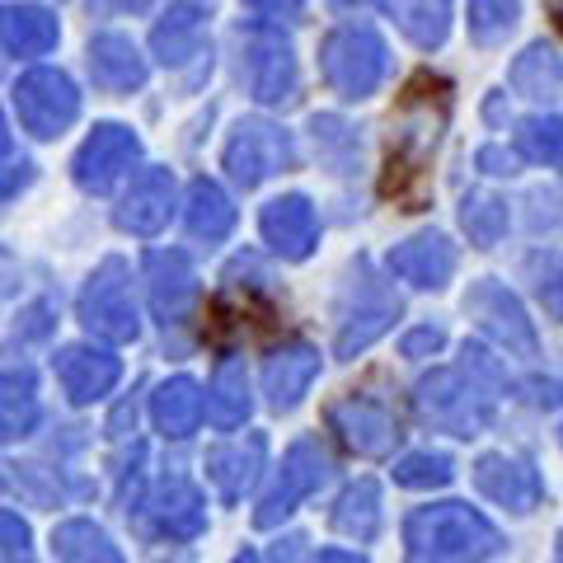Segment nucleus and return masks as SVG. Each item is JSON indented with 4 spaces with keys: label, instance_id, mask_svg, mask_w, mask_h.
Returning a JSON list of instances; mask_svg holds the SVG:
<instances>
[{
    "label": "nucleus",
    "instance_id": "1",
    "mask_svg": "<svg viewBox=\"0 0 563 563\" xmlns=\"http://www.w3.org/2000/svg\"><path fill=\"white\" fill-rule=\"evenodd\" d=\"M451 109V85L442 76H413L399 95V132L385 161L380 192L395 198L404 211H418L428 202V165L442 136V122Z\"/></svg>",
    "mask_w": 563,
    "mask_h": 563
},
{
    "label": "nucleus",
    "instance_id": "2",
    "mask_svg": "<svg viewBox=\"0 0 563 563\" xmlns=\"http://www.w3.org/2000/svg\"><path fill=\"white\" fill-rule=\"evenodd\" d=\"M404 544H409V563H479L498 554V526L479 517L465 503H437L418 507L404 526Z\"/></svg>",
    "mask_w": 563,
    "mask_h": 563
},
{
    "label": "nucleus",
    "instance_id": "3",
    "mask_svg": "<svg viewBox=\"0 0 563 563\" xmlns=\"http://www.w3.org/2000/svg\"><path fill=\"white\" fill-rule=\"evenodd\" d=\"M498 372H493V362L484 357L479 347H465V366H455V372H437L418 385V409L428 422L437 428H446L455 437H474L493 418V395L488 385Z\"/></svg>",
    "mask_w": 563,
    "mask_h": 563
},
{
    "label": "nucleus",
    "instance_id": "4",
    "mask_svg": "<svg viewBox=\"0 0 563 563\" xmlns=\"http://www.w3.org/2000/svg\"><path fill=\"white\" fill-rule=\"evenodd\" d=\"M324 80L343 99H366L385 76V43L376 29H339L320 47Z\"/></svg>",
    "mask_w": 563,
    "mask_h": 563
},
{
    "label": "nucleus",
    "instance_id": "5",
    "mask_svg": "<svg viewBox=\"0 0 563 563\" xmlns=\"http://www.w3.org/2000/svg\"><path fill=\"white\" fill-rule=\"evenodd\" d=\"M80 320L95 333H103V339H113V343H128L141 333L132 287H128V268H122L118 258H109L90 277V287H85V296H80Z\"/></svg>",
    "mask_w": 563,
    "mask_h": 563
},
{
    "label": "nucleus",
    "instance_id": "6",
    "mask_svg": "<svg viewBox=\"0 0 563 563\" xmlns=\"http://www.w3.org/2000/svg\"><path fill=\"white\" fill-rule=\"evenodd\" d=\"M14 109H20V122L33 136H57L76 122L80 95L62 70H29V76L14 85Z\"/></svg>",
    "mask_w": 563,
    "mask_h": 563
},
{
    "label": "nucleus",
    "instance_id": "7",
    "mask_svg": "<svg viewBox=\"0 0 563 563\" xmlns=\"http://www.w3.org/2000/svg\"><path fill=\"white\" fill-rule=\"evenodd\" d=\"M244 85L263 103H287L296 95V57L291 43L282 38V29L258 24L244 33Z\"/></svg>",
    "mask_w": 563,
    "mask_h": 563
},
{
    "label": "nucleus",
    "instance_id": "8",
    "mask_svg": "<svg viewBox=\"0 0 563 563\" xmlns=\"http://www.w3.org/2000/svg\"><path fill=\"white\" fill-rule=\"evenodd\" d=\"M296 161V151H291V136L273 128V122H240L235 136H231V146H225V169H231V179L244 184V188H254L263 184L268 174L277 169H287Z\"/></svg>",
    "mask_w": 563,
    "mask_h": 563
},
{
    "label": "nucleus",
    "instance_id": "9",
    "mask_svg": "<svg viewBox=\"0 0 563 563\" xmlns=\"http://www.w3.org/2000/svg\"><path fill=\"white\" fill-rule=\"evenodd\" d=\"M329 479V455L320 451V442H296L291 451H287V461H282V479H277V488L263 498V507H258V526L268 531V526H277L282 517H291L296 512V503L301 498H310L314 488H320Z\"/></svg>",
    "mask_w": 563,
    "mask_h": 563
},
{
    "label": "nucleus",
    "instance_id": "10",
    "mask_svg": "<svg viewBox=\"0 0 563 563\" xmlns=\"http://www.w3.org/2000/svg\"><path fill=\"white\" fill-rule=\"evenodd\" d=\"M136 161V136L118 122H103L90 132V141L76 151V184L90 192H109Z\"/></svg>",
    "mask_w": 563,
    "mask_h": 563
},
{
    "label": "nucleus",
    "instance_id": "11",
    "mask_svg": "<svg viewBox=\"0 0 563 563\" xmlns=\"http://www.w3.org/2000/svg\"><path fill=\"white\" fill-rule=\"evenodd\" d=\"M329 428L343 437V442L357 451V455H390L395 451V418L385 413V404L376 399H362V395H347L329 409Z\"/></svg>",
    "mask_w": 563,
    "mask_h": 563
},
{
    "label": "nucleus",
    "instance_id": "12",
    "mask_svg": "<svg viewBox=\"0 0 563 563\" xmlns=\"http://www.w3.org/2000/svg\"><path fill=\"white\" fill-rule=\"evenodd\" d=\"M465 310H470L474 320H479L498 343L526 352V357L536 352V329H531V320H526V310L517 306V296L507 291V287H498V282H479V287H470Z\"/></svg>",
    "mask_w": 563,
    "mask_h": 563
},
{
    "label": "nucleus",
    "instance_id": "13",
    "mask_svg": "<svg viewBox=\"0 0 563 563\" xmlns=\"http://www.w3.org/2000/svg\"><path fill=\"white\" fill-rule=\"evenodd\" d=\"M258 225H263V240H268L282 258H306L314 250V240H320V217H314V207L301 198V192L273 198L263 207Z\"/></svg>",
    "mask_w": 563,
    "mask_h": 563
},
{
    "label": "nucleus",
    "instance_id": "14",
    "mask_svg": "<svg viewBox=\"0 0 563 563\" xmlns=\"http://www.w3.org/2000/svg\"><path fill=\"white\" fill-rule=\"evenodd\" d=\"M122 362L103 347H66L57 352V380L70 395V404H95L118 385Z\"/></svg>",
    "mask_w": 563,
    "mask_h": 563
},
{
    "label": "nucleus",
    "instance_id": "15",
    "mask_svg": "<svg viewBox=\"0 0 563 563\" xmlns=\"http://www.w3.org/2000/svg\"><path fill=\"white\" fill-rule=\"evenodd\" d=\"M169 207H174V174L169 169H146L132 184L128 198H122L118 225L132 231V235H155V231H165Z\"/></svg>",
    "mask_w": 563,
    "mask_h": 563
},
{
    "label": "nucleus",
    "instance_id": "16",
    "mask_svg": "<svg viewBox=\"0 0 563 563\" xmlns=\"http://www.w3.org/2000/svg\"><path fill=\"white\" fill-rule=\"evenodd\" d=\"M474 484H479L484 498L512 507V512H531L540 503V479L526 461H512V455H484L474 465Z\"/></svg>",
    "mask_w": 563,
    "mask_h": 563
},
{
    "label": "nucleus",
    "instance_id": "17",
    "mask_svg": "<svg viewBox=\"0 0 563 563\" xmlns=\"http://www.w3.org/2000/svg\"><path fill=\"white\" fill-rule=\"evenodd\" d=\"M90 70H95V85L113 95H128L146 80V62H141V52L122 33H99L90 43Z\"/></svg>",
    "mask_w": 563,
    "mask_h": 563
},
{
    "label": "nucleus",
    "instance_id": "18",
    "mask_svg": "<svg viewBox=\"0 0 563 563\" xmlns=\"http://www.w3.org/2000/svg\"><path fill=\"white\" fill-rule=\"evenodd\" d=\"M263 437H244V442H225L207 455V474H211V484L221 488V498H244V488H254L258 479V470H263Z\"/></svg>",
    "mask_w": 563,
    "mask_h": 563
},
{
    "label": "nucleus",
    "instance_id": "19",
    "mask_svg": "<svg viewBox=\"0 0 563 563\" xmlns=\"http://www.w3.org/2000/svg\"><path fill=\"white\" fill-rule=\"evenodd\" d=\"M314 372H320V352L296 343L287 352H277V357L268 362V372H263V390H268V404L273 409H296L301 404V395L310 390Z\"/></svg>",
    "mask_w": 563,
    "mask_h": 563
},
{
    "label": "nucleus",
    "instance_id": "20",
    "mask_svg": "<svg viewBox=\"0 0 563 563\" xmlns=\"http://www.w3.org/2000/svg\"><path fill=\"white\" fill-rule=\"evenodd\" d=\"M146 277H151V306H155V314H165V320H179V314H188L192 296H198V277H192L184 254H151Z\"/></svg>",
    "mask_w": 563,
    "mask_h": 563
},
{
    "label": "nucleus",
    "instance_id": "21",
    "mask_svg": "<svg viewBox=\"0 0 563 563\" xmlns=\"http://www.w3.org/2000/svg\"><path fill=\"white\" fill-rule=\"evenodd\" d=\"M390 273L413 282V287H442V282L455 273V250L442 235H418L390 254Z\"/></svg>",
    "mask_w": 563,
    "mask_h": 563
},
{
    "label": "nucleus",
    "instance_id": "22",
    "mask_svg": "<svg viewBox=\"0 0 563 563\" xmlns=\"http://www.w3.org/2000/svg\"><path fill=\"white\" fill-rule=\"evenodd\" d=\"M151 517H155V526H161V536L192 540L207 526V503H202V493L192 488L188 479H169L161 493H155Z\"/></svg>",
    "mask_w": 563,
    "mask_h": 563
},
{
    "label": "nucleus",
    "instance_id": "23",
    "mask_svg": "<svg viewBox=\"0 0 563 563\" xmlns=\"http://www.w3.org/2000/svg\"><path fill=\"white\" fill-rule=\"evenodd\" d=\"M151 418H155V428H161L165 437L198 432V422H202V390H198V380H188V376L165 380L161 390H155V399H151Z\"/></svg>",
    "mask_w": 563,
    "mask_h": 563
},
{
    "label": "nucleus",
    "instance_id": "24",
    "mask_svg": "<svg viewBox=\"0 0 563 563\" xmlns=\"http://www.w3.org/2000/svg\"><path fill=\"white\" fill-rule=\"evenodd\" d=\"M254 399H250V376H244V362H221L217 376H211V390L202 399V413H211L217 428H240L250 418Z\"/></svg>",
    "mask_w": 563,
    "mask_h": 563
},
{
    "label": "nucleus",
    "instance_id": "25",
    "mask_svg": "<svg viewBox=\"0 0 563 563\" xmlns=\"http://www.w3.org/2000/svg\"><path fill=\"white\" fill-rule=\"evenodd\" d=\"M0 43L20 57H43L57 47V20L38 5H10L0 10Z\"/></svg>",
    "mask_w": 563,
    "mask_h": 563
},
{
    "label": "nucleus",
    "instance_id": "26",
    "mask_svg": "<svg viewBox=\"0 0 563 563\" xmlns=\"http://www.w3.org/2000/svg\"><path fill=\"white\" fill-rule=\"evenodd\" d=\"M352 5V0H343ZM399 20V29L409 33L418 47H437L446 38V24H451V0H376Z\"/></svg>",
    "mask_w": 563,
    "mask_h": 563
},
{
    "label": "nucleus",
    "instance_id": "27",
    "mask_svg": "<svg viewBox=\"0 0 563 563\" xmlns=\"http://www.w3.org/2000/svg\"><path fill=\"white\" fill-rule=\"evenodd\" d=\"M38 422V395H33L29 372H5L0 376V442L29 437Z\"/></svg>",
    "mask_w": 563,
    "mask_h": 563
},
{
    "label": "nucleus",
    "instance_id": "28",
    "mask_svg": "<svg viewBox=\"0 0 563 563\" xmlns=\"http://www.w3.org/2000/svg\"><path fill=\"white\" fill-rule=\"evenodd\" d=\"M52 550H57L62 563H122L118 544L95 521H62L52 531Z\"/></svg>",
    "mask_w": 563,
    "mask_h": 563
},
{
    "label": "nucleus",
    "instance_id": "29",
    "mask_svg": "<svg viewBox=\"0 0 563 563\" xmlns=\"http://www.w3.org/2000/svg\"><path fill=\"white\" fill-rule=\"evenodd\" d=\"M235 225V207L231 198L211 184V179H198L188 188V231L198 240H225Z\"/></svg>",
    "mask_w": 563,
    "mask_h": 563
},
{
    "label": "nucleus",
    "instance_id": "30",
    "mask_svg": "<svg viewBox=\"0 0 563 563\" xmlns=\"http://www.w3.org/2000/svg\"><path fill=\"white\" fill-rule=\"evenodd\" d=\"M333 526H339L343 536L362 540V544L376 540V531H380V488L372 479L352 484L339 498V507H333Z\"/></svg>",
    "mask_w": 563,
    "mask_h": 563
},
{
    "label": "nucleus",
    "instance_id": "31",
    "mask_svg": "<svg viewBox=\"0 0 563 563\" xmlns=\"http://www.w3.org/2000/svg\"><path fill=\"white\" fill-rule=\"evenodd\" d=\"M198 43H202V20L198 10H169L165 24L155 29V52H161L165 66H179L188 57H198Z\"/></svg>",
    "mask_w": 563,
    "mask_h": 563
},
{
    "label": "nucleus",
    "instance_id": "32",
    "mask_svg": "<svg viewBox=\"0 0 563 563\" xmlns=\"http://www.w3.org/2000/svg\"><path fill=\"white\" fill-rule=\"evenodd\" d=\"M395 314H399V301H395V296H380L376 306H362V310L343 324V333H339V357H352V352H362L366 343H376L380 333L390 329Z\"/></svg>",
    "mask_w": 563,
    "mask_h": 563
},
{
    "label": "nucleus",
    "instance_id": "33",
    "mask_svg": "<svg viewBox=\"0 0 563 563\" xmlns=\"http://www.w3.org/2000/svg\"><path fill=\"white\" fill-rule=\"evenodd\" d=\"M461 221L474 244H498L507 235V202L488 198V192H474V198H465L461 207Z\"/></svg>",
    "mask_w": 563,
    "mask_h": 563
},
{
    "label": "nucleus",
    "instance_id": "34",
    "mask_svg": "<svg viewBox=\"0 0 563 563\" xmlns=\"http://www.w3.org/2000/svg\"><path fill=\"white\" fill-rule=\"evenodd\" d=\"M451 474H455V465L442 451H418V455H404L395 465V479L404 488H442V484H451Z\"/></svg>",
    "mask_w": 563,
    "mask_h": 563
},
{
    "label": "nucleus",
    "instance_id": "35",
    "mask_svg": "<svg viewBox=\"0 0 563 563\" xmlns=\"http://www.w3.org/2000/svg\"><path fill=\"white\" fill-rule=\"evenodd\" d=\"M521 0H470V33L474 43H498L507 38V29L517 24Z\"/></svg>",
    "mask_w": 563,
    "mask_h": 563
},
{
    "label": "nucleus",
    "instance_id": "36",
    "mask_svg": "<svg viewBox=\"0 0 563 563\" xmlns=\"http://www.w3.org/2000/svg\"><path fill=\"white\" fill-rule=\"evenodd\" d=\"M512 85L521 95H544L559 85V62H554V47H531L526 57L512 66Z\"/></svg>",
    "mask_w": 563,
    "mask_h": 563
},
{
    "label": "nucleus",
    "instance_id": "37",
    "mask_svg": "<svg viewBox=\"0 0 563 563\" xmlns=\"http://www.w3.org/2000/svg\"><path fill=\"white\" fill-rule=\"evenodd\" d=\"M517 146H521L526 161L559 165V118H531V122H521Z\"/></svg>",
    "mask_w": 563,
    "mask_h": 563
},
{
    "label": "nucleus",
    "instance_id": "38",
    "mask_svg": "<svg viewBox=\"0 0 563 563\" xmlns=\"http://www.w3.org/2000/svg\"><path fill=\"white\" fill-rule=\"evenodd\" d=\"M0 563H33L29 526L14 512H0Z\"/></svg>",
    "mask_w": 563,
    "mask_h": 563
},
{
    "label": "nucleus",
    "instance_id": "39",
    "mask_svg": "<svg viewBox=\"0 0 563 563\" xmlns=\"http://www.w3.org/2000/svg\"><path fill=\"white\" fill-rule=\"evenodd\" d=\"M442 347V329H413L409 339H404V357H422V352H437Z\"/></svg>",
    "mask_w": 563,
    "mask_h": 563
},
{
    "label": "nucleus",
    "instance_id": "40",
    "mask_svg": "<svg viewBox=\"0 0 563 563\" xmlns=\"http://www.w3.org/2000/svg\"><path fill=\"white\" fill-rule=\"evenodd\" d=\"M254 10H263V14H291L301 0H250Z\"/></svg>",
    "mask_w": 563,
    "mask_h": 563
},
{
    "label": "nucleus",
    "instance_id": "41",
    "mask_svg": "<svg viewBox=\"0 0 563 563\" xmlns=\"http://www.w3.org/2000/svg\"><path fill=\"white\" fill-rule=\"evenodd\" d=\"M314 563H366V559H362V554H347V550H324Z\"/></svg>",
    "mask_w": 563,
    "mask_h": 563
},
{
    "label": "nucleus",
    "instance_id": "42",
    "mask_svg": "<svg viewBox=\"0 0 563 563\" xmlns=\"http://www.w3.org/2000/svg\"><path fill=\"white\" fill-rule=\"evenodd\" d=\"M10 151V132H5V118H0V155Z\"/></svg>",
    "mask_w": 563,
    "mask_h": 563
},
{
    "label": "nucleus",
    "instance_id": "43",
    "mask_svg": "<svg viewBox=\"0 0 563 563\" xmlns=\"http://www.w3.org/2000/svg\"><path fill=\"white\" fill-rule=\"evenodd\" d=\"M235 563H263V559H258V554H250V550H244V554H240Z\"/></svg>",
    "mask_w": 563,
    "mask_h": 563
}]
</instances>
